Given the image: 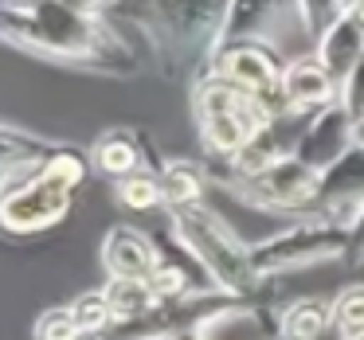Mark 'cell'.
<instances>
[{
    "label": "cell",
    "mask_w": 364,
    "mask_h": 340,
    "mask_svg": "<svg viewBox=\"0 0 364 340\" xmlns=\"http://www.w3.org/2000/svg\"><path fill=\"white\" fill-rule=\"evenodd\" d=\"M228 196H239L243 204L259 207L267 215H290V219H306L314 215L317 188H321V172L309 168L301 157L286 153L267 176L259 180H215Z\"/></svg>",
    "instance_id": "5"
},
{
    "label": "cell",
    "mask_w": 364,
    "mask_h": 340,
    "mask_svg": "<svg viewBox=\"0 0 364 340\" xmlns=\"http://www.w3.org/2000/svg\"><path fill=\"white\" fill-rule=\"evenodd\" d=\"M168 231H173L184 243V251L200 262V270L212 278V285L235 293V297H247V301H270L267 297L270 282L259 274V266H255L251 243L231 227L220 207H212L204 199V204L168 212Z\"/></svg>",
    "instance_id": "3"
},
{
    "label": "cell",
    "mask_w": 364,
    "mask_h": 340,
    "mask_svg": "<svg viewBox=\"0 0 364 340\" xmlns=\"http://www.w3.org/2000/svg\"><path fill=\"white\" fill-rule=\"evenodd\" d=\"M333 324L337 332L353 336V332L364 329V282H353L333 297Z\"/></svg>",
    "instance_id": "25"
},
{
    "label": "cell",
    "mask_w": 364,
    "mask_h": 340,
    "mask_svg": "<svg viewBox=\"0 0 364 340\" xmlns=\"http://www.w3.org/2000/svg\"><path fill=\"white\" fill-rule=\"evenodd\" d=\"M75 207V192L63 188L51 176H32L20 188L0 192V227L4 235L24 238V235H43V231L59 227Z\"/></svg>",
    "instance_id": "7"
},
{
    "label": "cell",
    "mask_w": 364,
    "mask_h": 340,
    "mask_svg": "<svg viewBox=\"0 0 364 340\" xmlns=\"http://www.w3.org/2000/svg\"><path fill=\"white\" fill-rule=\"evenodd\" d=\"M0 40L32 59L87 75L129 79L141 59L137 48L114 16L75 9L71 0H32V4H4Z\"/></svg>",
    "instance_id": "1"
},
{
    "label": "cell",
    "mask_w": 364,
    "mask_h": 340,
    "mask_svg": "<svg viewBox=\"0 0 364 340\" xmlns=\"http://www.w3.org/2000/svg\"><path fill=\"white\" fill-rule=\"evenodd\" d=\"M196 133H200L204 153L212 160H220V165H228V160L251 141V133H247V126L239 121V114H215V118L196 121Z\"/></svg>",
    "instance_id": "20"
},
{
    "label": "cell",
    "mask_w": 364,
    "mask_h": 340,
    "mask_svg": "<svg viewBox=\"0 0 364 340\" xmlns=\"http://www.w3.org/2000/svg\"><path fill=\"white\" fill-rule=\"evenodd\" d=\"M337 329L333 301L325 297H294L282 309V340H321Z\"/></svg>",
    "instance_id": "19"
},
{
    "label": "cell",
    "mask_w": 364,
    "mask_h": 340,
    "mask_svg": "<svg viewBox=\"0 0 364 340\" xmlns=\"http://www.w3.org/2000/svg\"><path fill=\"white\" fill-rule=\"evenodd\" d=\"M102 293L114 309V324H122V329H137V324L153 321L161 309V297L145 278H106Z\"/></svg>",
    "instance_id": "17"
},
{
    "label": "cell",
    "mask_w": 364,
    "mask_h": 340,
    "mask_svg": "<svg viewBox=\"0 0 364 340\" xmlns=\"http://www.w3.org/2000/svg\"><path fill=\"white\" fill-rule=\"evenodd\" d=\"M345 4H348V0H301V20H306L309 40L317 43V35H321L325 28L345 12Z\"/></svg>",
    "instance_id": "26"
},
{
    "label": "cell",
    "mask_w": 364,
    "mask_h": 340,
    "mask_svg": "<svg viewBox=\"0 0 364 340\" xmlns=\"http://www.w3.org/2000/svg\"><path fill=\"white\" fill-rule=\"evenodd\" d=\"M314 55L329 67V75L337 82H345L348 75L360 67L364 59V24L353 16V12H341L314 43Z\"/></svg>",
    "instance_id": "15"
},
{
    "label": "cell",
    "mask_w": 364,
    "mask_h": 340,
    "mask_svg": "<svg viewBox=\"0 0 364 340\" xmlns=\"http://www.w3.org/2000/svg\"><path fill=\"white\" fill-rule=\"evenodd\" d=\"M114 196H118V204L129 207V212H157V207H165L157 168H137V172L114 180Z\"/></svg>",
    "instance_id": "22"
},
{
    "label": "cell",
    "mask_w": 364,
    "mask_h": 340,
    "mask_svg": "<svg viewBox=\"0 0 364 340\" xmlns=\"http://www.w3.org/2000/svg\"><path fill=\"white\" fill-rule=\"evenodd\" d=\"M251 254L259 274L267 282H278L286 274H301V270L348 258L353 254V231L337 227L321 215H306V219H290L286 227L255 238Z\"/></svg>",
    "instance_id": "4"
},
{
    "label": "cell",
    "mask_w": 364,
    "mask_h": 340,
    "mask_svg": "<svg viewBox=\"0 0 364 340\" xmlns=\"http://www.w3.org/2000/svg\"><path fill=\"white\" fill-rule=\"evenodd\" d=\"M4 4H32V0H4Z\"/></svg>",
    "instance_id": "32"
},
{
    "label": "cell",
    "mask_w": 364,
    "mask_h": 340,
    "mask_svg": "<svg viewBox=\"0 0 364 340\" xmlns=\"http://www.w3.org/2000/svg\"><path fill=\"white\" fill-rule=\"evenodd\" d=\"M228 16L231 0H122L114 12V20H126L129 32H137L157 71L188 87L212 71Z\"/></svg>",
    "instance_id": "2"
},
{
    "label": "cell",
    "mask_w": 364,
    "mask_h": 340,
    "mask_svg": "<svg viewBox=\"0 0 364 340\" xmlns=\"http://www.w3.org/2000/svg\"><path fill=\"white\" fill-rule=\"evenodd\" d=\"M360 212H364V145L356 141L329 172H321L314 215L353 231L356 219H360Z\"/></svg>",
    "instance_id": "9"
},
{
    "label": "cell",
    "mask_w": 364,
    "mask_h": 340,
    "mask_svg": "<svg viewBox=\"0 0 364 340\" xmlns=\"http://www.w3.org/2000/svg\"><path fill=\"white\" fill-rule=\"evenodd\" d=\"M356 141H360V145H364V126H356Z\"/></svg>",
    "instance_id": "30"
},
{
    "label": "cell",
    "mask_w": 364,
    "mask_h": 340,
    "mask_svg": "<svg viewBox=\"0 0 364 340\" xmlns=\"http://www.w3.org/2000/svg\"><path fill=\"white\" fill-rule=\"evenodd\" d=\"M345 340H364V329H360V332H353V336H345Z\"/></svg>",
    "instance_id": "31"
},
{
    "label": "cell",
    "mask_w": 364,
    "mask_h": 340,
    "mask_svg": "<svg viewBox=\"0 0 364 340\" xmlns=\"http://www.w3.org/2000/svg\"><path fill=\"white\" fill-rule=\"evenodd\" d=\"M43 176H51V180H59L63 188L79 192L82 184L90 180V172H95V160H90V149H75L71 141H59L55 153H51L48 160H43L40 168Z\"/></svg>",
    "instance_id": "21"
},
{
    "label": "cell",
    "mask_w": 364,
    "mask_h": 340,
    "mask_svg": "<svg viewBox=\"0 0 364 340\" xmlns=\"http://www.w3.org/2000/svg\"><path fill=\"white\" fill-rule=\"evenodd\" d=\"M286 153H290V149H282L278 126L267 129V133H255L251 141H247L243 149L223 165V176H215V180H259V176H267L270 168L286 157Z\"/></svg>",
    "instance_id": "18"
},
{
    "label": "cell",
    "mask_w": 364,
    "mask_h": 340,
    "mask_svg": "<svg viewBox=\"0 0 364 340\" xmlns=\"http://www.w3.org/2000/svg\"><path fill=\"white\" fill-rule=\"evenodd\" d=\"M353 145H356V121L341 106H329V110L306 118V126L294 137L290 153L301 157L309 168H317V172H329Z\"/></svg>",
    "instance_id": "11"
},
{
    "label": "cell",
    "mask_w": 364,
    "mask_h": 340,
    "mask_svg": "<svg viewBox=\"0 0 364 340\" xmlns=\"http://www.w3.org/2000/svg\"><path fill=\"white\" fill-rule=\"evenodd\" d=\"M290 59L274 48V43H262V40H223L220 51L212 59V71L223 75L228 82H235L239 90L247 94H259L274 106L278 114L286 118L282 110V71Z\"/></svg>",
    "instance_id": "8"
},
{
    "label": "cell",
    "mask_w": 364,
    "mask_h": 340,
    "mask_svg": "<svg viewBox=\"0 0 364 340\" xmlns=\"http://www.w3.org/2000/svg\"><path fill=\"white\" fill-rule=\"evenodd\" d=\"M32 340H87V336L75 324L71 305H51L32 321Z\"/></svg>",
    "instance_id": "24"
},
{
    "label": "cell",
    "mask_w": 364,
    "mask_h": 340,
    "mask_svg": "<svg viewBox=\"0 0 364 340\" xmlns=\"http://www.w3.org/2000/svg\"><path fill=\"white\" fill-rule=\"evenodd\" d=\"M98 262H102L106 278H145L149 282V274L161 262V246L149 231L114 223L98 243Z\"/></svg>",
    "instance_id": "12"
},
{
    "label": "cell",
    "mask_w": 364,
    "mask_h": 340,
    "mask_svg": "<svg viewBox=\"0 0 364 340\" xmlns=\"http://www.w3.org/2000/svg\"><path fill=\"white\" fill-rule=\"evenodd\" d=\"M161 196H165V212H181V207L204 204L208 188H212V172L188 157H168L161 165Z\"/></svg>",
    "instance_id": "16"
},
{
    "label": "cell",
    "mask_w": 364,
    "mask_h": 340,
    "mask_svg": "<svg viewBox=\"0 0 364 340\" xmlns=\"http://www.w3.org/2000/svg\"><path fill=\"white\" fill-rule=\"evenodd\" d=\"M67 305H71L75 324L82 329V336H87V340H102L106 332L114 329V309H110V301H106L102 285H98V290H82L79 297L67 301Z\"/></svg>",
    "instance_id": "23"
},
{
    "label": "cell",
    "mask_w": 364,
    "mask_h": 340,
    "mask_svg": "<svg viewBox=\"0 0 364 340\" xmlns=\"http://www.w3.org/2000/svg\"><path fill=\"white\" fill-rule=\"evenodd\" d=\"M348 262H364V212L353 227V254H348Z\"/></svg>",
    "instance_id": "28"
},
{
    "label": "cell",
    "mask_w": 364,
    "mask_h": 340,
    "mask_svg": "<svg viewBox=\"0 0 364 340\" xmlns=\"http://www.w3.org/2000/svg\"><path fill=\"white\" fill-rule=\"evenodd\" d=\"M282 110L286 118H314V114L337 106L341 98V82L329 75V67L306 51V55H294L282 71Z\"/></svg>",
    "instance_id": "10"
},
{
    "label": "cell",
    "mask_w": 364,
    "mask_h": 340,
    "mask_svg": "<svg viewBox=\"0 0 364 340\" xmlns=\"http://www.w3.org/2000/svg\"><path fill=\"white\" fill-rule=\"evenodd\" d=\"M337 106L356 121V126H364V59H360V67H356V71L348 75L345 82H341V98H337Z\"/></svg>",
    "instance_id": "27"
},
{
    "label": "cell",
    "mask_w": 364,
    "mask_h": 340,
    "mask_svg": "<svg viewBox=\"0 0 364 340\" xmlns=\"http://www.w3.org/2000/svg\"><path fill=\"white\" fill-rule=\"evenodd\" d=\"M55 145L59 141H51V137L9 121V126L0 129V192L20 188L24 180L40 176L43 160L55 153Z\"/></svg>",
    "instance_id": "13"
},
{
    "label": "cell",
    "mask_w": 364,
    "mask_h": 340,
    "mask_svg": "<svg viewBox=\"0 0 364 340\" xmlns=\"http://www.w3.org/2000/svg\"><path fill=\"white\" fill-rule=\"evenodd\" d=\"M345 12H353V16L364 24V0H348V4H345Z\"/></svg>",
    "instance_id": "29"
},
{
    "label": "cell",
    "mask_w": 364,
    "mask_h": 340,
    "mask_svg": "<svg viewBox=\"0 0 364 340\" xmlns=\"http://www.w3.org/2000/svg\"><path fill=\"white\" fill-rule=\"evenodd\" d=\"M223 40H262L294 59V43L314 51V40L301 20V0H231V16Z\"/></svg>",
    "instance_id": "6"
},
{
    "label": "cell",
    "mask_w": 364,
    "mask_h": 340,
    "mask_svg": "<svg viewBox=\"0 0 364 340\" xmlns=\"http://www.w3.org/2000/svg\"><path fill=\"white\" fill-rule=\"evenodd\" d=\"M90 160H95V172L106 176V180H122V176L137 172V168H157L145 149V137L129 126H114V129H102L90 145Z\"/></svg>",
    "instance_id": "14"
}]
</instances>
